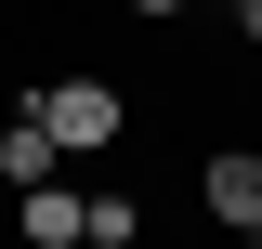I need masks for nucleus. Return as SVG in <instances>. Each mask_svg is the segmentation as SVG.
Here are the masks:
<instances>
[{"label":"nucleus","instance_id":"f257e3e1","mask_svg":"<svg viewBox=\"0 0 262 249\" xmlns=\"http://www.w3.org/2000/svg\"><path fill=\"white\" fill-rule=\"evenodd\" d=\"M39 131H53L66 157L105 144V131H118V92H105V79H53V92H39Z\"/></svg>","mask_w":262,"mask_h":249},{"label":"nucleus","instance_id":"f03ea898","mask_svg":"<svg viewBox=\"0 0 262 249\" xmlns=\"http://www.w3.org/2000/svg\"><path fill=\"white\" fill-rule=\"evenodd\" d=\"M210 223H236V236H262V157H210Z\"/></svg>","mask_w":262,"mask_h":249},{"label":"nucleus","instance_id":"7ed1b4c3","mask_svg":"<svg viewBox=\"0 0 262 249\" xmlns=\"http://www.w3.org/2000/svg\"><path fill=\"white\" fill-rule=\"evenodd\" d=\"M53 131H39V105H27V118H13V131H0V184H13V197H27V184H53Z\"/></svg>","mask_w":262,"mask_h":249},{"label":"nucleus","instance_id":"20e7f679","mask_svg":"<svg viewBox=\"0 0 262 249\" xmlns=\"http://www.w3.org/2000/svg\"><path fill=\"white\" fill-rule=\"evenodd\" d=\"M79 210H92V197H66V184H27V249H79Z\"/></svg>","mask_w":262,"mask_h":249},{"label":"nucleus","instance_id":"39448f33","mask_svg":"<svg viewBox=\"0 0 262 249\" xmlns=\"http://www.w3.org/2000/svg\"><path fill=\"white\" fill-rule=\"evenodd\" d=\"M79 249H131V197H92L79 210Z\"/></svg>","mask_w":262,"mask_h":249},{"label":"nucleus","instance_id":"423d86ee","mask_svg":"<svg viewBox=\"0 0 262 249\" xmlns=\"http://www.w3.org/2000/svg\"><path fill=\"white\" fill-rule=\"evenodd\" d=\"M236 27H249V39H262V0H236Z\"/></svg>","mask_w":262,"mask_h":249},{"label":"nucleus","instance_id":"0eeeda50","mask_svg":"<svg viewBox=\"0 0 262 249\" xmlns=\"http://www.w3.org/2000/svg\"><path fill=\"white\" fill-rule=\"evenodd\" d=\"M131 13H184V0H131Z\"/></svg>","mask_w":262,"mask_h":249}]
</instances>
